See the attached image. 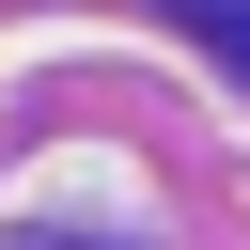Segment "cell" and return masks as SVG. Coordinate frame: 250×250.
Instances as JSON below:
<instances>
[{
	"instance_id": "cell-1",
	"label": "cell",
	"mask_w": 250,
	"mask_h": 250,
	"mask_svg": "<svg viewBox=\"0 0 250 250\" xmlns=\"http://www.w3.org/2000/svg\"><path fill=\"white\" fill-rule=\"evenodd\" d=\"M172 16H203L219 47H250V0H172Z\"/></svg>"
}]
</instances>
